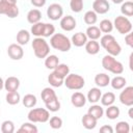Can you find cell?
<instances>
[{
  "label": "cell",
  "mask_w": 133,
  "mask_h": 133,
  "mask_svg": "<svg viewBox=\"0 0 133 133\" xmlns=\"http://www.w3.org/2000/svg\"><path fill=\"white\" fill-rule=\"evenodd\" d=\"M41 97L43 102L45 103L46 108L51 112H56L60 109V102L56 96L55 90L52 87H45L42 92Z\"/></svg>",
  "instance_id": "1"
},
{
  "label": "cell",
  "mask_w": 133,
  "mask_h": 133,
  "mask_svg": "<svg viewBox=\"0 0 133 133\" xmlns=\"http://www.w3.org/2000/svg\"><path fill=\"white\" fill-rule=\"evenodd\" d=\"M100 45L107 51L108 54L112 56H117L122 52V47L121 45L116 42L115 37L111 35L110 33L104 34L100 38Z\"/></svg>",
  "instance_id": "2"
},
{
  "label": "cell",
  "mask_w": 133,
  "mask_h": 133,
  "mask_svg": "<svg viewBox=\"0 0 133 133\" xmlns=\"http://www.w3.org/2000/svg\"><path fill=\"white\" fill-rule=\"evenodd\" d=\"M72 41L62 33H54L50 37V46L60 52H68L71 50Z\"/></svg>",
  "instance_id": "3"
},
{
  "label": "cell",
  "mask_w": 133,
  "mask_h": 133,
  "mask_svg": "<svg viewBox=\"0 0 133 133\" xmlns=\"http://www.w3.org/2000/svg\"><path fill=\"white\" fill-rule=\"evenodd\" d=\"M114 57L115 56H112L110 54L105 55L102 58V66L104 68V70L114 75H121L124 72V65L122 62L116 60Z\"/></svg>",
  "instance_id": "4"
},
{
  "label": "cell",
  "mask_w": 133,
  "mask_h": 133,
  "mask_svg": "<svg viewBox=\"0 0 133 133\" xmlns=\"http://www.w3.org/2000/svg\"><path fill=\"white\" fill-rule=\"evenodd\" d=\"M32 49L34 55L37 58H46L50 53V46L45 39V37H35L32 41Z\"/></svg>",
  "instance_id": "5"
},
{
  "label": "cell",
  "mask_w": 133,
  "mask_h": 133,
  "mask_svg": "<svg viewBox=\"0 0 133 133\" xmlns=\"http://www.w3.org/2000/svg\"><path fill=\"white\" fill-rule=\"evenodd\" d=\"M27 118L32 123H46L50 119V111L47 108H33L28 112Z\"/></svg>",
  "instance_id": "6"
},
{
  "label": "cell",
  "mask_w": 133,
  "mask_h": 133,
  "mask_svg": "<svg viewBox=\"0 0 133 133\" xmlns=\"http://www.w3.org/2000/svg\"><path fill=\"white\" fill-rule=\"evenodd\" d=\"M64 85L66 88L72 90H79L85 85V80L81 75L78 74H69L64 78Z\"/></svg>",
  "instance_id": "7"
},
{
  "label": "cell",
  "mask_w": 133,
  "mask_h": 133,
  "mask_svg": "<svg viewBox=\"0 0 133 133\" xmlns=\"http://www.w3.org/2000/svg\"><path fill=\"white\" fill-rule=\"evenodd\" d=\"M113 25L121 34H127L132 30V23L126 16H117L114 19Z\"/></svg>",
  "instance_id": "8"
},
{
  "label": "cell",
  "mask_w": 133,
  "mask_h": 133,
  "mask_svg": "<svg viewBox=\"0 0 133 133\" xmlns=\"http://www.w3.org/2000/svg\"><path fill=\"white\" fill-rule=\"evenodd\" d=\"M63 16V8L58 3H52L47 8V17L52 21H57Z\"/></svg>",
  "instance_id": "9"
},
{
  "label": "cell",
  "mask_w": 133,
  "mask_h": 133,
  "mask_svg": "<svg viewBox=\"0 0 133 133\" xmlns=\"http://www.w3.org/2000/svg\"><path fill=\"white\" fill-rule=\"evenodd\" d=\"M118 99L123 105L131 107L133 105V86L124 87L123 91H121L118 96Z\"/></svg>",
  "instance_id": "10"
},
{
  "label": "cell",
  "mask_w": 133,
  "mask_h": 133,
  "mask_svg": "<svg viewBox=\"0 0 133 133\" xmlns=\"http://www.w3.org/2000/svg\"><path fill=\"white\" fill-rule=\"evenodd\" d=\"M0 14L14 19L19 16V7L17 4H5L0 2Z\"/></svg>",
  "instance_id": "11"
},
{
  "label": "cell",
  "mask_w": 133,
  "mask_h": 133,
  "mask_svg": "<svg viewBox=\"0 0 133 133\" xmlns=\"http://www.w3.org/2000/svg\"><path fill=\"white\" fill-rule=\"evenodd\" d=\"M7 55L12 60H20L24 56V50H23L22 46L19 45L18 43L17 44H11L7 48Z\"/></svg>",
  "instance_id": "12"
},
{
  "label": "cell",
  "mask_w": 133,
  "mask_h": 133,
  "mask_svg": "<svg viewBox=\"0 0 133 133\" xmlns=\"http://www.w3.org/2000/svg\"><path fill=\"white\" fill-rule=\"evenodd\" d=\"M60 28L64 31H72L76 28V25H77V22H76V19L73 17V16H64L60 19Z\"/></svg>",
  "instance_id": "13"
},
{
  "label": "cell",
  "mask_w": 133,
  "mask_h": 133,
  "mask_svg": "<svg viewBox=\"0 0 133 133\" xmlns=\"http://www.w3.org/2000/svg\"><path fill=\"white\" fill-rule=\"evenodd\" d=\"M110 9V4L107 0H95L92 2V10L98 15H104Z\"/></svg>",
  "instance_id": "14"
},
{
  "label": "cell",
  "mask_w": 133,
  "mask_h": 133,
  "mask_svg": "<svg viewBox=\"0 0 133 133\" xmlns=\"http://www.w3.org/2000/svg\"><path fill=\"white\" fill-rule=\"evenodd\" d=\"M3 87L6 91H16L20 87V80L17 77H7L3 83Z\"/></svg>",
  "instance_id": "15"
},
{
  "label": "cell",
  "mask_w": 133,
  "mask_h": 133,
  "mask_svg": "<svg viewBox=\"0 0 133 133\" xmlns=\"http://www.w3.org/2000/svg\"><path fill=\"white\" fill-rule=\"evenodd\" d=\"M87 98L80 91H75L72 96H71V103L73 106L77 107V108H81L86 104Z\"/></svg>",
  "instance_id": "16"
},
{
  "label": "cell",
  "mask_w": 133,
  "mask_h": 133,
  "mask_svg": "<svg viewBox=\"0 0 133 133\" xmlns=\"http://www.w3.org/2000/svg\"><path fill=\"white\" fill-rule=\"evenodd\" d=\"M81 123L83 125V127L87 130H91V129H95L96 126H97V123H98V119L92 116L91 114H89L88 112L85 113L83 116H82V119H81Z\"/></svg>",
  "instance_id": "17"
},
{
  "label": "cell",
  "mask_w": 133,
  "mask_h": 133,
  "mask_svg": "<svg viewBox=\"0 0 133 133\" xmlns=\"http://www.w3.org/2000/svg\"><path fill=\"white\" fill-rule=\"evenodd\" d=\"M87 35L86 33H83V32H77L75 34H73L71 41H72V44L75 46V47H83L85 46V44L87 43Z\"/></svg>",
  "instance_id": "18"
},
{
  "label": "cell",
  "mask_w": 133,
  "mask_h": 133,
  "mask_svg": "<svg viewBox=\"0 0 133 133\" xmlns=\"http://www.w3.org/2000/svg\"><path fill=\"white\" fill-rule=\"evenodd\" d=\"M101 97H102V91L100 89V87H92L88 90L87 92V101L91 104H96L97 102H99L101 100Z\"/></svg>",
  "instance_id": "19"
},
{
  "label": "cell",
  "mask_w": 133,
  "mask_h": 133,
  "mask_svg": "<svg viewBox=\"0 0 133 133\" xmlns=\"http://www.w3.org/2000/svg\"><path fill=\"white\" fill-rule=\"evenodd\" d=\"M48 82L52 87H60L61 85L64 84V78L56 74L54 71L48 76Z\"/></svg>",
  "instance_id": "20"
},
{
  "label": "cell",
  "mask_w": 133,
  "mask_h": 133,
  "mask_svg": "<svg viewBox=\"0 0 133 133\" xmlns=\"http://www.w3.org/2000/svg\"><path fill=\"white\" fill-rule=\"evenodd\" d=\"M110 77L105 73H99L95 76V83L98 87H106L110 84Z\"/></svg>",
  "instance_id": "21"
},
{
  "label": "cell",
  "mask_w": 133,
  "mask_h": 133,
  "mask_svg": "<svg viewBox=\"0 0 133 133\" xmlns=\"http://www.w3.org/2000/svg\"><path fill=\"white\" fill-rule=\"evenodd\" d=\"M30 33L29 31H27L26 29H21L18 31L17 33V36H16V39H17V43L21 46H24V45H27L28 42L30 41Z\"/></svg>",
  "instance_id": "22"
},
{
  "label": "cell",
  "mask_w": 133,
  "mask_h": 133,
  "mask_svg": "<svg viewBox=\"0 0 133 133\" xmlns=\"http://www.w3.org/2000/svg\"><path fill=\"white\" fill-rule=\"evenodd\" d=\"M41 19H42V12L37 8L30 9L28 11V14H27V21L30 24L38 23V22H41Z\"/></svg>",
  "instance_id": "23"
},
{
  "label": "cell",
  "mask_w": 133,
  "mask_h": 133,
  "mask_svg": "<svg viewBox=\"0 0 133 133\" xmlns=\"http://www.w3.org/2000/svg\"><path fill=\"white\" fill-rule=\"evenodd\" d=\"M85 51L90 55H96L100 51V44L96 39H89L85 44Z\"/></svg>",
  "instance_id": "24"
},
{
  "label": "cell",
  "mask_w": 133,
  "mask_h": 133,
  "mask_svg": "<svg viewBox=\"0 0 133 133\" xmlns=\"http://www.w3.org/2000/svg\"><path fill=\"white\" fill-rule=\"evenodd\" d=\"M86 35L89 39H98V38H101V34H102V31L101 29L98 27V26H95V25H90L89 27H87L86 29Z\"/></svg>",
  "instance_id": "25"
},
{
  "label": "cell",
  "mask_w": 133,
  "mask_h": 133,
  "mask_svg": "<svg viewBox=\"0 0 133 133\" xmlns=\"http://www.w3.org/2000/svg\"><path fill=\"white\" fill-rule=\"evenodd\" d=\"M126 78L123 77V76H115L114 78L111 79L110 81V85L113 89H116V90H119V89H123L125 86H126Z\"/></svg>",
  "instance_id": "26"
},
{
  "label": "cell",
  "mask_w": 133,
  "mask_h": 133,
  "mask_svg": "<svg viewBox=\"0 0 133 133\" xmlns=\"http://www.w3.org/2000/svg\"><path fill=\"white\" fill-rule=\"evenodd\" d=\"M45 25H46V23H43V22L32 24L31 29H30L31 34H33L35 37H43L44 31H45Z\"/></svg>",
  "instance_id": "27"
},
{
  "label": "cell",
  "mask_w": 133,
  "mask_h": 133,
  "mask_svg": "<svg viewBox=\"0 0 133 133\" xmlns=\"http://www.w3.org/2000/svg\"><path fill=\"white\" fill-rule=\"evenodd\" d=\"M38 129L35 125H33L32 122H27V123H23L21 125V127L18 129L19 133H37Z\"/></svg>",
  "instance_id": "28"
},
{
  "label": "cell",
  "mask_w": 133,
  "mask_h": 133,
  "mask_svg": "<svg viewBox=\"0 0 133 133\" xmlns=\"http://www.w3.org/2000/svg\"><path fill=\"white\" fill-rule=\"evenodd\" d=\"M83 21L87 25H95L98 21V14L95 10H87L83 16Z\"/></svg>",
  "instance_id": "29"
},
{
  "label": "cell",
  "mask_w": 133,
  "mask_h": 133,
  "mask_svg": "<svg viewBox=\"0 0 133 133\" xmlns=\"http://www.w3.org/2000/svg\"><path fill=\"white\" fill-rule=\"evenodd\" d=\"M100 101H101V104L103 106L108 107L110 105H113V103L115 101V95L112 91H107V92H105V94L102 95Z\"/></svg>",
  "instance_id": "30"
},
{
  "label": "cell",
  "mask_w": 133,
  "mask_h": 133,
  "mask_svg": "<svg viewBox=\"0 0 133 133\" xmlns=\"http://www.w3.org/2000/svg\"><path fill=\"white\" fill-rule=\"evenodd\" d=\"M87 112H88L89 114H91L92 116H95L97 119H100V118L103 116V114L105 113L103 107H102L101 105H98V104H94V105H91V106L88 108Z\"/></svg>",
  "instance_id": "31"
},
{
  "label": "cell",
  "mask_w": 133,
  "mask_h": 133,
  "mask_svg": "<svg viewBox=\"0 0 133 133\" xmlns=\"http://www.w3.org/2000/svg\"><path fill=\"white\" fill-rule=\"evenodd\" d=\"M5 99H6V103L7 104H9V105H17L21 101V96H20V94L17 90L16 91H7Z\"/></svg>",
  "instance_id": "32"
},
{
  "label": "cell",
  "mask_w": 133,
  "mask_h": 133,
  "mask_svg": "<svg viewBox=\"0 0 133 133\" xmlns=\"http://www.w3.org/2000/svg\"><path fill=\"white\" fill-rule=\"evenodd\" d=\"M22 103H23V105H24L26 108H33V107L36 105V103H37V99H36V97H35L34 95H32V94H27V95H25V96L23 97Z\"/></svg>",
  "instance_id": "33"
},
{
  "label": "cell",
  "mask_w": 133,
  "mask_h": 133,
  "mask_svg": "<svg viewBox=\"0 0 133 133\" xmlns=\"http://www.w3.org/2000/svg\"><path fill=\"white\" fill-rule=\"evenodd\" d=\"M105 114H106L107 118H109V119H115V118H117V117L119 116L121 110H119V108H118L117 106H115V105H110V106H108V107L106 108Z\"/></svg>",
  "instance_id": "34"
},
{
  "label": "cell",
  "mask_w": 133,
  "mask_h": 133,
  "mask_svg": "<svg viewBox=\"0 0 133 133\" xmlns=\"http://www.w3.org/2000/svg\"><path fill=\"white\" fill-rule=\"evenodd\" d=\"M59 64V58L56 55H48L45 58V66L49 70H54Z\"/></svg>",
  "instance_id": "35"
},
{
  "label": "cell",
  "mask_w": 133,
  "mask_h": 133,
  "mask_svg": "<svg viewBox=\"0 0 133 133\" xmlns=\"http://www.w3.org/2000/svg\"><path fill=\"white\" fill-rule=\"evenodd\" d=\"M121 12L123 16L126 17H132L133 16V1H126L122 3L121 6Z\"/></svg>",
  "instance_id": "36"
},
{
  "label": "cell",
  "mask_w": 133,
  "mask_h": 133,
  "mask_svg": "<svg viewBox=\"0 0 133 133\" xmlns=\"http://www.w3.org/2000/svg\"><path fill=\"white\" fill-rule=\"evenodd\" d=\"M113 27H114L113 23H112L110 20H108V19L102 20V21L100 22V25H99V28H100L101 31H102L103 33H105V34L110 33V32L113 30Z\"/></svg>",
  "instance_id": "37"
},
{
  "label": "cell",
  "mask_w": 133,
  "mask_h": 133,
  "mask_svg": "<svg viewBox=\"0 0 133 133\" xmlns=\"http://www.w3.org/2000/svg\"><path fill=\"white\" fill-rule=\"evenodd\" d=\"M56 74H58L59 76H61L62 78H65L69 74H70V68L68 64L65 63H59L54 70H53Z\"/></svg>",
  "instance_id": "38"
},
{
  "label": "cell",
  "mask_w": 133,
  "mask_h": 133,
  "mask_svg": "<svg viewBox=\"0 0 133 133\" xmlns=\"http://www.w3.org/2000/svg\"><path fill=\"white\" fill-rule=\"evenodd\" d=\"M115 131L117 133H129L130 132V125L125 121H121V122L116 123Z\"/></svg>",
  "instance_id": "39"
},
{
  "label": "cell",
  "mask_w": 133,
  "mask_h": 133,
  "mask_svg": "<svg viewBox=\"0 0 133 133\" xmlns=\"http://www.w3.org/2000/svg\"><path fill=\"white\" fill-rule=\"evenodd\" d=\"M2 133H14L15 132V124L11 121H4L1 125Z\"/></svg>",
  "instance_id": "40"
},
{
  "label": "cell",
  "mask_w": 133,
  "mask_h": 133,
  "mask_svg": "<svg viewBox=\"0 0 133 133\" xmlns=\"http://www.w3.org/2000/svg\"><path fill=\"white\" fill-rule=\"evenodd\" d=\"M83 1L84 0H71L70 7L74 12H80L83 9Z\"/></svg>",
  "instance_id": "41"
},
{
  "label": "cell",
  "mask_w": 133,
  "mask_h": 133,
  "mask_svg": "<svg viewBox=\"0 0 133 133\" xmlns=\"http://www.w3.org/2000/svg\"><path fill=\"white\" fill-rule=\"evenodd\" d=\"M49 125L52 129L54 130H57V129H60L62 127V119L59 117V116H52L50 119H49Z\"/></svg>",
  "instance_id": "42"
},
{
  "label": "cell",
  "mask_w": 133,
  "mask_h": 133,
  "mask_svg": "<svg viewBox=\"0 0 133 133\" xmlns=\"http://www.w3.org/2000/svg\"><path fill=\"white\" fill-rule=\"evenodd\" d=\"M125 43L127 46L133 48V30H131L129 33L126 34L125 36Z\"/></svg>",
  "instance_id": "43"
},
{
  "label": "cell",
  "mask_w": 133,
  "mask_h": 133,
  "mask_svg": "<svg viewBox=\"0 0 133 133\" xmlns=\"http://www.w3.org/2000/svg\"><path fill=\"white\" fill-rule=\"evenodd\" d=\"M30 2L35 7H43V6H45L47 0H30Z\"/></svg>",
  "instance_id": "44"
},
{
  "label": "cell",
  "mask_w": 133,
  "mask_h": 133,
  "mask_svg": "<svg viewBox=\"0 0 133 133\" xmlns=\"http://www.w3.org/2000/svg\"><path fill=\"white\" fill-rule=\"evenodd\" d=\"M100 132L101 133H113V128L109 125H104L100 128Z\"/></svg>",
  "instance_id": "45"
},
{
  "label": "cell",
  "mask_w": 133,
  "mask_h": 133,
  "mask_svg": "<svg viewBox=\"0 0 133 133\" xmlns=\"http://www.w3.org/2000/svg\"><path fill=\"white\" fill-rule=\"evenodd\" d=\"M129 68L133 72V51L130 53V56H129Z\"/></svg>",
  "instance_id": "46"
},
{
  "label": "cell",
  "mask_w": 133,
  "mask_h": 133,
  "mask_svg": "<svg viewBox=\"0 0 133 133\" xmlns=\"http://www.w3.org/2000/svg\"><path fill=\"white\" fill-rule=\"evenodd\" d=\"M0 2L5 4H17V0H0Z\"/></svg>",
  "instance_id": "47"
},
{
  "label": "cell",
  "mask_w": 133,
  "mask_h": 133,
  "mask_svg": "<svg viewBox=\"0 0 133 133\" xmlns=\"http://www.w3.org/2000/svg\"><path fill=\"white\" fill-rule=\"evenodd\" d=\"M128 115H129L130 118L133 119V105L131 106V108H129V110H128Z\"/></svg>",
  "instance_id": "48"
},
{
  "label": "cell",
  "mask_w": 133,
  "mask_h": 133,
  "mask_svg": "<svg viewBox=\"0 0 133 133\" xmlns=\"http://www.w3.org/2000/svg\"><path fill=\"white\" fill-rule=\"evenodd\" d=\"M114 4H121V3H123L124 2V0H111Z\"/></svg>",
  "instance_id": "49"
},
{
  "label": "cell",
  "mask_w": 133,
  "mask_h": 133,
  "mask_svg": "<svg viewBox=\"0 0 133 133\" xmlns=\"http://www.w3.org/2000/svg\"><path fill=\"white\" fill-rule=\"evenodd\" d=\"M131 130H132V132H133V126H132V128H131Z\"/></svg>",
  "instance_id": "50"
},
{
  "label": "cell",
  "mask_w": 133,
  "mask_h": 133,
  "mask_svg": "<svg viewBox=\"0 0 133 133\" xmlns=\"http://www.w3.org/2000/svg\"><path fill=\"white\" fill-rule=\"evenodd\" d=\"M130 1H133V0H130Z\"/></svg>",
  "instance_id": "51"
}]
</instances>
